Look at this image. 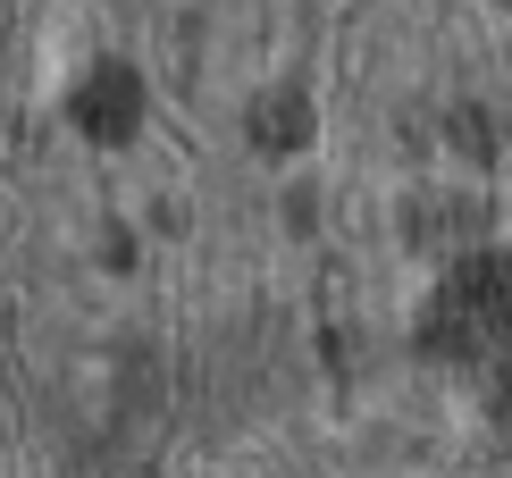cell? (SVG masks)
Returning a JSON list of instances; mask_svg holds the SVG:
<instances>
[{
  "instance_id": "cell-1",
  "label": "cell",
  "mask_w": 512,
  "mask_h": 478,
  "mask_svg": "<svg viewBox=\"0 0 512 478\" xmlns=\"http://www.w3.org/2000/svg\"><path fill=\"white\" fill-rule=\"evenodd\" d=\"M126 118H135V84H126V76H101L93 93H84V126H93V135H118Z\"/></svg>"
}]
</instances>
